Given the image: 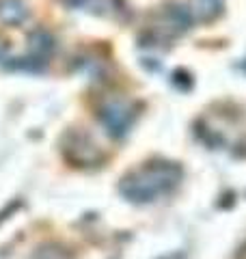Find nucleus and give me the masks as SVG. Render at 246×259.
Returning a JSON list of instances; mask_svg holds the SVG:
<instances>
[{
  "instance_id": "f257e3e1",
  "label": "nucleus",
  "mask_w": 246,
  "mask_h": 259,
  "mask_svg": "<svg viewBox=\"0 0 246 259\" xmlns=\"http://www.w3.org/2000/svg\"><path fill=\"white\" fill-rule=\"evenodd\" d=\"M182 168L175 162L153 160L138 166L136 171L123 177L121 194L132 203H151V201L173 192L182 182Z\"/></svg>"
},
{
  "instance_id": "f03ea898",
  "label": "nucleus",
  "mask_w": 246,
  "mask_h": 259,
  "mask_svg": "<svg viewBox=\"0 0 246 259\" xmlns=\"http://www.w3.org/2000/svg\"><path fill=\"white\" fill-rule=\"evenodd\" d=\"M100 121L112 136H123L132 127L136 112L126 100H108L100 106Z\"/></svg>"
},
{
  "instance_id": "7ed1b4c3",
  "label": "nucleus",
  "mask_w": 246,
  "mask_h": 259,
  "mask_svg": "<svg viewBox=\"0 0 246 259\" xmlns=\"http://www.w3.org/2000/svg\"><path fill=\"white\" fill-rule=\"evenodd\" d=\"M192 22L194 20H192L188 7H184V5H169L167 9H162L158 22H155V26H158V30L162 32V35L177 37V35H182V32H186L188 28H190Z\"/></svg>"
},
{
  "instance_id": "20e7f679",
  "label": "nucleus",
  "mask_w": 246,
  "mask_h": 259,
  "mask_svg": "<svg viewBox=\"0 0 246 259\" xmlns=\"http://www.w3.org/2000/svg\"><path fill=\"white\" fill-rule=\"evenodd\" d=\"M76 151V156H71L73 162H80V164H93V162L100 160V151H97V145L85 134H69L65 139V153Z\"/></svg>"
},
{
  "instance_id": "39448f33",
  "label": "nucleus",
  "mask_w": 246,
  "mask_h": 259,
  "mask_svg": "<svg viewBox=\"0 0 246 259\" xmlns=\"http://www.w3.org/2000/svg\"><path fill=\"white\" fill-rule=\"evenodd\" d=\"M28 7L22 0H0V22L7 26H20L28 20Z\"/></svg>"
},
{
  "instance_id": "423d86ee",
  "label": "nucleus",
  "mask_w": 246,
  "mask_h": 259,
  "mask_svg": "<svg viewBox=\"0 0 246 259\" xmlns=\"http://www.w3.org/2000/svg\"><path fill=\"white\" fill-rule=\"evenodd\" d=\"M28 48L35 59L46 61L48 56H50V52L54 50V37L48 30H41V28L32 30L28 35Z\"/></svg>"
},
{
  "instance_id": "0eeeda50",
  "label": "nucleus",
  "mask_w": 246,
  "mask_h": 259,
  "mask_svg": "<svg viewBox=\"0 0 246 259\" xmlns=\"http://www.w3.org/2000/svg\"><path fill=\"white\" fill-rule=\"evenodd\" d=\"M220 7H223L220 0H192V5L188 7V9H190L192 20L210 22L220 13Z\"/></svg>"
},
{
  "instance_id": "6e6552de",
  "label": "nucleus",
  "mask_w": 246,
  "mask_h": 259,
  "mask_svg": "<svg viewBox=\"0 0 246 259\" xmlns=\"http://www.w3.org/2000/svg\"><path fill=\"white\" fill-rule=\"evenodd\" d=\"M35 259H65V250L56 244H46L35 253Z\"/></svg>"
},
{
  "instance_id": "1a4fd4ad",
  "label": "nucleus",
  "mask_w": 246,
  "mask_h": 259,
  "mask_svg": "<svg viewBox=\"0 0 246 259\" xmlns=\"http://www.w3.org/2000/svg\"><path fill=\"white\" fill-rule=\"evenodd\" d=\"M5 56V46H3V41H0V59Z\"/></svg>"
}]
</instances>
